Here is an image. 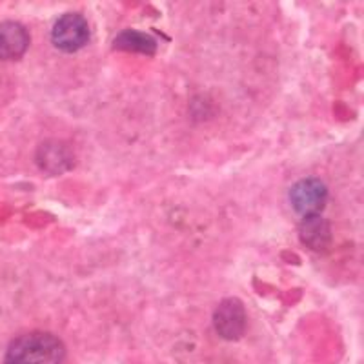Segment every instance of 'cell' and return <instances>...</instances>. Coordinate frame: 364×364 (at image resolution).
I'll return each mask as SVG.
<instances>
[{
  "mask_svg": "<svg viewBox=\"0 0 364 364\" xmlns=\"http://www.w3.org/2000/svg\"><path fill=\"white\" fill-rule=\"evenodd\" d=\"M4 364H66V348L58 337L33 331L9 344Z\"/></svg>",
  "mask_w": 364,
  "mask_h": 364,
  "instance_id": "6da1fadb",
  "label": "cell"
},
{
  "mask_svg": "<svg viewBox=\"0 0 364 364\" xmlns=\"http://www.w3.org/2000/svg\"><path fill=\"white\" fill-rule=\"evenodd\" d=\"M90 41V26L79 13H66L55 22L51 29V42L66 53L79 51Z\"/></svg>",
  "mask_w": 364,
  "mask_h": 364,
  "instance_id": "7a4b0ae2",
  "label": "cell"
},
{
  "mask_svg": "<svg viewBox=\"0 0 364 364\" xmlns=\"http://www.w3.org/2000/svg\"><path fill=\"white\" fill-rule=\"evenodd\" d=\"M291 206L302 217L318 215V211L326 206L328 190L324 182L317 177H308L295 182L290 190Z\"/></svg>",
  "mask_w": 364,
  "mask_h": 364,
  "instance_id": "3957f363",
  "label": "cell"
},
{
  "mask_svg": "<svg viewBox=\"0 0 364 364\" xmlns=\"http://www.w3.org/2000/svg\"><path fill=\"white\" fill-rule=\"evenodd\" d=\"M213 326L226 341H237L246 331V308L235 297H228L217 306L213 314Z\"/></svg>",
  "mask_w": 364,
  "mask_h": 364,
  "instance_id": "277c9868",
  "label": "cell"
},
{
  "mask_svg": "<svg viewBox=\"0 0 364 364\" xmlns=\"http://www.w3.org/2000/svg\"><path fill=\"white\" fill-rule=\"evenodd\" d=\"M29 46L28 29L18 22L0 24V60H17L26 53Z\"/></svg>",
  "mask_w": 364,
  "mask_h": 364,
  "instance_id": "5b68a950",
  "label": "cell"
},
{
  "mask_svg": "<svg viewBox=\"0 0 364 364\" xmlns=\"http://www.w3.org/2000/svg\"><path fill=\"white\" fill-rule=\"evenodd\" d=\"M299 237H301L302 245L314 252H326L331 245L330 223L321 215L304 217L299 226Z\"/></svg>",
  "mask_w": 364,
  "mask_h": 364,
  "instance_id": "8992f818",
  "label": "cell"
},
{
  "mask_svg": "<svg viewBox=\"0 0 364 364\" xmlns=\"http://www.w3.org/2000/svg\"><path fill=\"white\" fill-rule=\"evenodd\" d=\"M113 48L120 51H132V53L154 55L157 51V42L148 33H142L136 29H124L115 37Z\"/></svg>",
  "mask_w": 364,
  "mask_h": 364,
  "instance_id": "52a82bcc",
  "label": "cell"
},
{
  "mask_svg": "<svg viewBox=\"0 0 364 364\" xmlns=\"http://www.w3.org/2000/svg\"><path fill=\"white\" fill-rule=\"evenodd\" d=\"M37 162L42 170L50 171V173H60L64 170H70L71 155L63 144L48 142L38 149Z\"/></svg>",
  "mask_w": 364,
  "mask_h": 364,
  "instance_id": "ba28073f",
  "label": "cell"
}]
</instances>
